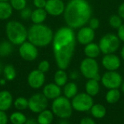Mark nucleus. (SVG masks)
I'll use <instances>...</instances> for the list:
<instances>
[{"label":"nucleus","mask_w":124,"mask_h":124,"mask_svg":"<svg viewBox=\"0 0 124 124\" xmlns=\"http://www.w3.org/2000/svg\"><path fill=\"white\" fill-rule=\"evenodd\" d=\"M76 41L74 29L68 26L60 28L54 34L52 50L59 69L66 70L69 67L74 54Z\"/></svg>","instance_id":"nucleus-1"},{"label":"nucleus","mask_w":124,"mask_h":124,"mask_svg":"<svg viewBox=\"0 0 124 124\" xmlns=\"http://www.w3.org/2000/svg\"><path fill=\"white\" fill-rule=\"evenodd\" d=\"M63 15L67 26L77 29L89 23L92 9L87 0H70L65 5Z\"/></svg>","instance_id":"nucleus-2"},{"label":"nucleus","mask_w":124,"mask_h":124,"mask_svg":"<svg viewBox=\"0 0 124 124\" xmlns=\"http://www.w3.org/2000/svg\"><path fill=\"white\" fill-rule=\"evenodd\" d=\"M54 33L50 27L41 24H33L28 29V41L37 47H46L53 40Z\"/></svg>","instance_id":"nucleus-3"},{"label":"nucleus","mask_w":124,"mask_h":124,"mask_svg":"<svg viewBox=\"0 0 124 124\" xmlns=\"http://www.w3.org/2000/svg\"><path fill=\"white\" fill-rule=\"evenodd\" d=\"M7 40L13 45L20 46L28 40V29L20 22L10 20L5 25Z\"/></svg>","instance_id":"nucleus-4"},{"label":"nucleus","mask_w":124,"mask_h":124,"mask_svg":"<svg viewBox=\"0 0 124 124\" xmlns=\"http://www.w3.org/2000/svg\"><path fill=\"white\" fill-rule=\"evenodd\" d=\"M51 110L54 116L60 119L70 118L73 112L71 101L65 96H60L52 101Z\"/></svg>","instance_id":"nucleus-5"},{"label":"nucleus","mask_w":124,"mask_h":124,"mask_svg":"<svg viewBox=\"0 0 124 124\" xmlns=\"http://www.w3.org/2000/svg\"><path fill=\"white\" fill-rule=\"evenodd\" d=\"M81 75L88 79H95L98 81L101 80V76L99 73L100 67L97 61L95 59L86 57L83 59L79 67Z\"/></svg>","instance_id":"nucleus-6"},{"label":"nucleus","mask_w":124,"mask_h":124,"mask_svg":"<svg viewBox=\"0 0 124 124\" xmlns=\"http://www.w3.org/2000/svg\"><path fill=\"white\" fill-rule=\"evenodd\" d=\"M120 39L114 33H107L104 35L99 41V46L101 52L104 54L116 52L120 47Z\"/></svg>","instance_id":"nucleus-7"},{"label":"nucleus","mask_w":124,"mask_h":124,"mask_svg":"<svg viewBox=\"0 0 124 124\" xmlns=\"http://www.w3.org/2000/svg\"><path fill=\"white\" fill-rule=\"evenodd\" d=\"M71 105L73 109L79 113H85L90 111L94 105L93 97L86 92L78 93L72 100Z\"/></svg>","instance_id":"nucleus-8"},{"label":"nucleus","mask_w":124,"mask_h":124,"mask_svg":"<svg viewBox=\"0 0 124 124\" xmlns=\"http://www.w3.org/2000/svg\"><path fill=\"white\" fill-rule=\"evenodd\" d=\"M102 85L108 89H119L123 83V77L120 73L116 71H106L101 76Z\"/></svg>","instance_id":"nucleus-9"},{"label":"nucleus","mask_w":124,"mask_h":124,"mask_svg":"<svg viewBox=\"0 0 124 124\" xmlns=\"http://www.w3.org/2000/svg\"><path fill=\"white\" fill-rule=\"evenodd\" d=\"M48 106V99L42 93L33 94L28 100V109L33 113H40Z\"/></svg>","instance_id":"nucleus-10"},{"label":"nucleus","mask_w":124,"mask_h":124,"mask_svg":"<svg viewBox=\"0 0 124 124\" xmlns=\"http://www.w3.org/2000/svg\"><path fill=\"white\" fill-rule=\"evenodd\" d=\"M18 52L23 60L28 62L34 61L39 56L38 47L28 40L19 46Z\"/></svg>","instance_id":"nucleus-11"},{"label":"nucleus","mask_w":124,"mask_h":124,"mask_svg":"<svg viewBox=\"0 0 124 124\" xmlns=\"http://www.w3.org/2000/svg\"><path fill=\"white\" fill-rule=\"evenodd\" d=\"M45 73L38 69L31 70L27 78V81L30 87L34 89H38L42 87L45 83Z\"/></svg>","instance_id":"nucleus-12"},{"label":"nucleus","mask_w":124,"mask_h":124,"mask_svg":"<svg viewBox=\"0 0 124 124\" xmlns=\"http://www.w3.org/2000/svg\"><path fill=\"white\" fill-rule=\"evenodd\" d=\"M65 4L62 0H46L44 9L48 15L57 17L65 12Z\"/></svg>","instance_id":"nucleus-13"},{"label":"nucleus","mask_w":124,"mask_h":124,"mask_svg":"<svg viewBox=\"0 0 124 124\" xmlns=\"http://www.w3.org/2000/svg\"><path fill=\"white\" fill-rule=\"evenodd\" d=\"M102 65L107 71H116L121 65V60L115 53L105 54L102 59Z\"/></svg>","instance_id":"nucleus-14"},{"label":"nucleus","mask_w":124,"mask_h":124,"mask_svg":"<svg viewBox=\"0 0 124 124\" xmlns=\"http://www.w3.org/2000/svg\"><path fill=\"white\" fill-rule=\"evenodd\" d=\"M95 38V31L92 29L89 26H83L79 28L76 34L77 41L82 44L86 45L93 42Z\"/></svg>","instance_id":"nucleus-15"},{"label":"nucleus","mask_w":124,"mask_h":124,"mask_svg":"<svg viewBox=\"0 0 124 124\" xmlns=\"http://www.w3.org/2000/svg\"><path fill=\"white\" fill-rule=\"evenodd\" d=\"M42 94L48 100H54L61 96L62 89L61 87L57 85L55 83H49L44 86Z\"/></svg>","instance_id":"nucleus-16"},{"label":"nucleus","mask_w":124,"mask_h":124,"mask_svg":"<svg viewBox=\"0 0 124 124\" xmlns=\"http://www.w3.org/2000/svg\"><path fill=\"white\" fill-rule=\"evenodd\" d=\"M13 104V98L12 94L7 90L0 92V110L7 111L10 109Z\"/></svg>","instance_id":"nucleus-17"},{"label":"nucleus","mask_w":124,"mask_h":124,"mask_svg":"<svg viewBox=\"0 0 124 124\" xmlns=\"http://www.w3.org/2000/svg\"><path fill=\"white\" fill-rule=\"evenodd\" d=\"M100 91V81L95 79H88L85 84V92L94 97H96Z\"/></svg>","instance_id":"nucleus-18"},{"label":"nucleus","mask_w":124,"mask_h":124,"mask_svg":"<svg viewBox=\"0 0 124 124\" xmlns=\"http://www.w3.org/2000/svg\"><path fill=\"white\" fill-rule=\"evenodd\" d=\"M47 12L44 9H39L36 8L32 11L31 20L33 24H41L46 20L47 17Z\"/></svg>","instance_id":"nucleus-19"},{"label":"nucleus","mask_w":124,"mask_h":124,"mask_svg":"<svg viewBox=\"0 0 124 124\" xmlns=\"http://www.w3.org/2000/svg\"><path fill=\"white\" fill-rule=\"evenodd\" d=\"M84 52L86 57L92 58V59L97 58V57H99V55L101 53V50L100 49L99 44L94 42L85 45Z\"/></svg>","instance_id":"nucleus-20"},{"label":"nucleus","mask_w":124,"mask_h":124,"mask_svg":"<svg viewBox=\"0 0 124 124\" xmlns=\"http://www.w3.org/2000/svg\"><path fill=\"white\" fill-rule=\"evenodd\" d=\"M62 92L65 97L69 100H72L78 93V87L77 84L73 81L68 82L63 86Z\"/></svg>","instance_id":"nucleus-21"},{"label":"nucleus","mask_w":124,"mask_h":124,"mask_svg":"<svg viewBox=\"0 0 124 124\" xmlns=\"http://www.w3.org/2000/svg\"><path fill=\"white\" fill-rule=\"evenodd\" d=\"M91 115L95 119H102L105 117L107 114V109L102 104H94L90 110Z\"/></svg>","instance_id":"nucleus-22"},{"label":"nucleus","mask_w":124,"mask_h":124,"mask_svg":"<svg viewBox=\"0 0 124 124\" xmlns=\"http://www.w3.org/2000/svg\"><path fill=\"white\" fill-rule=\"evenodd\" d=\"M13 9L9 1H0V20H6L11 17Z\"/></svg>","instance_id":"nucleus-23"},{"label":"nucleus","mask_w":124,"mask_h":124,"mask_svg":"<svg viewBox=\"0 0 124 124\" xmlns=\"http://www.w3.org/2000/svg\"><path fill=\"white\" fill-rule=\"evenodd\" d=\"M54 115L51 110L46 109L39 113L37 117V122L39 124H52L54 121Z\"/></svg>","instance_id":"nucleus-24"},{"label":"nucleus","mask_w":124,"mask_h":124,"mask_svg":"<svg viewBox=\"0 0 124 124\" xmlns=\"http://www.w3.org/2000/svg\"><path fill=\"white\" fill-rule=\"evenodd\" d=\"M68 75L65 70L59 69L55 72L54 75V83H55L59 86L62 87L68 83Z\"/></svg>","instance_id":"nucleus-25"},{"label":"nucleus","mask_w":124,"mask_h":124,"mask_svg":"<svg viewBox=\"0 0 124 124\" xmlns=\"http://www.w3.org/2000/svg\"><path fill=\"white\" fill-rule=\"evenodd\" d=\"M121 97V92L118 89H108L107 93L105 94V100L108 104H116L117 103Z\"/></svg>","instance_id":"nucleus-26"},{"label":"nucleus","mask_w":124,"mask_h":124,"mask_svg":"<svg viewBox=\"0 0 124 124\" xmlns=\"http://www.w3.org/2000/svg\"><path fill=\"white\" fill-rule=\"evenodd\" d=\"M9 119L12 124H25L28 118L24 113L20 111H17L12 113Z\"/></svg>","instance_id":"nucleus-27"},{"label":"nucleus","mask_w":124,"mask_h":124,"mask_svg":"<svg viewBox=\"0 0 124 124\" xmlns=\"http://www.w3.org/2000/svg\"><path fill=\"white\" fill-rule=\"evenodd\" d=\"M13 51V44L8 40L0 42V57H7L12 54Z\"/></svg>","instance_id":"nucleus-28"},{"label":"nucleus","mask_w":124,"mask_h":124,"mask_svg":"<svg viewBox=\"0 0 124 124\" xmlns=\"http://www.w3.org/2000/svg\"><path fill=\"white\" fill-rule=\"evenodd\" d=\"M3 73H4V77L7 81H13L16 76H17V72L15 68V67L11 65L8 64L5 65L3 68Z\"/></svg>","instance_id":"nucleus-29"},{"label":"nucleus","mask_w":124,"mask_h":124,"mask_svg":"<svg viewBox=\"0 0 124 124\" xmlns=\"http://www.w3.org/2000/svg\"><path fill=\"white\" fill-rule=\"evenodd\" d=\"M13 105L17 110H25L28 108V100L23 97H19L13 101Z\"/></svg>","instance_id":"nucleus-30"},{"label":"nucleus","mask_w":124,"mask_h":124,"mask_svg":"<svg viewBox=\"0 0 124 124\" xmlns=\"http://www.w3.org/2000/svg\"><path fill=\"white\" fill-rule=\"evenodd\" d=\"M123 24V19L118 15H113L109 18V25L114 29H118Z\"/></svg>","instance_id":"nucleus-31"},{"label":"nucleus","mask_w":124,"mask_h":124,"mask_svg":"<svg viewBox=\"0 0 124 124\" xmlns=\"http://www.w3.org/2000/svg\"><path fill=\"white\" fill-rule=\"evenodd\" d=\"M9 2L13 9L19 12L27 7L26 0H9Z\"/></svg>","instance_id":"nucleus-32"},{"label":"nucleus","mask_w":124,"mask_h":124,"mask_svg":"<svg viewBox=\"0 0 124 124\" xmlns=\"http://www.w3.org/2000/svg\"><path fill=\"white\" fill-rule=\"evenodd\" d=\"M38 70H39L40 71H41L42 73H45L46 72H48L50 69V63L48 60H42L41 61L39 65H38Z\"/></svg>","instance_id":"nucleus-33"},{"label":"nucleus","mask_w":124,"mask_h":124,"mask_svg":"<svg viewBox=\"0 0 124 124\" xmlns=\"http://www.w3.org/2000/svg\"><path fill=\"white\" fill-rule=\"evenodd\" d=\"M32 11L33 10L30 7H26L23 9H22L21 11H20V17H21V19L25 20H27L28 19H31V14H32Z\"/></svg>","instance_id":"nucleus-34"},{"label":"nucleus","mask_w":124,"mask_h":124,"mask_svg":"<svg viewBox=\"0 0 124 124\" xmlns=\"http://www.w3.org/2000/svg\"><path fill=\"white\" fill-rule=\"evenodd\" d=\"M88 24H89V27H90L94 31H96L97 29L99 28L100 22V20L97 17H91Z\"/></svg>","instance_id":"nucleus-35"},{"label":"nucleus","mask_w":124,"mask_h":124,"mask_svg":"<svg viewBox=\"0 0 124 124\" xmlns=\"http://www.w3.org/2000/svg\"><path fill=\"white\" fill-rule=\"evenodd\" d=\"M33 5L36 8L39 9H44L46 0H33Z\"/></svg>","instance_id":"nucleus-36"},{"label":"nucleus","mask_w":124,"mask_h":124,"mask_svg":"<svg viewBox=\"0 0 124 124\" xmlns=\"http://www.w3.org/2000/svg\"><path fill=\"white\" fill-rule=\"evenodd\" d=\"M79 124H97L95 121L90 117H84L81 119Z\"/></svg>","instance_id":"nucleus-37"},{"label":"nucleus","mask_w":124,"mask_h":124,"mask_svg":"<svg viewBox=\"0 0 124 124\" xmlns=\"http://www.w3.org/2000/svg\"><path fill=\"white\" fill-rule=\"evenodd\" d=\"M117 36L121 41L124 42V23H123L121 26L118 29Z\"/></svg>","instance_id":"nucleus-38"},{"label":"nucleus","mask_w":124,"mask_h":124,"mask_svg":"<svg viewBox=\"0 0 124 124\" xmlns=\"http://www.w3.org/2000/svg\"><path fill=\"white\" fill-rule=\"evenodd\" d=\"M8 120L9 118L5 112L0 110V124H7Z\"/></svg>","instance_id":"nucleus-39"},{"label":"nucleus","mask_w":124,"mask_h":124,"mask_svg":"<svg viewBox=\"0 0 124 124\" xmlns=\"http://www.w3.org/2000/svg\"><path fill=\"white\" fill-rule=\"evenodd\" d=\"M68 77L72 80V81H75V80H77L78 78H79V73L78 71L76 70H73L70 73Z\"/></svg>","instance_id":"nucleus-40"},{"label":"nucleus","mask_w":124,"mask_h":124,"mask_svg":"<svg viewBox=\"0 0 124 124\" xmlns=\"http://www.w3.org/2000/svg\"><path fill=\"white\" fill-rule=\"evenodd\" d=\"M118 15L124 20V2L120 4L118 9Z\"/></svg>","instance_id":"nucleus-41"},{"label":"nucleus","mask_w":124,"mask_h":124,"mask_svg":"<svg viewBox=\"0 0 124 124\" xmlns=\"http://www.w3.org/2000/svg\"><path fill=\"white\" fill-rule=\"evenodd\" d=\"M25 124H39L37 122V120H35L34 118H29L27 119L26 122L25 123Z\"/></svg>","instance_id":"nucleus-42"},{"label":"nucleus","mask_w":124,"mask_h":124,"mask_svg":"<svg viewBox=\"0 0 124 124\" xmlns=\"http://www.w3.org/2000/svg\"><path fill=\"white\" fill-rule=\"evenodd\" d=\"M58 124H69V122L67 119H60Z\"/></svg>","instance_id":"nucleus-43"},{"label":"nucleus","mask_w":124,"mask_h":124,"mask_svg":"<svg viewBox=\"0 0 124 124\" xmlns=\"http://www.w3.org/2000/svg\"><path fill=\"white\" fill-rule=\"evenodd\" d=\"M121 57L122 60L124 61V45L122 46L121 50Z\"/></svg>","instance_id":"nucleus-44"},{"label":"nucleus","mask_w":124,"mask_h":124,"mask_svg":"<svg viewBox=\"0 0 124 124\" xmlns=\"http://www.w3.org/2000/svg\"><path fill=\"white\" fill-rule=\"evenodd\" d=\"M6 81H7V80H6L4 78H1V79H0V85H1V86L5 85Z\"/></svg>","instance_id":"nucleus-45"},{"label":"nucleus","mask_w":124,"mask_h":124,"mask_svg":"<svg viewBox=\"0 0 124 124\" xmlns=\"http://www.w3.org/2000/svg\"><path fill=\"white\" fill-rule=\"evenodd\" d=\"M121 92H123L124 94V81H123V83H122V84H121Z\"/></svg>","instance_id":"nucleus-46"},{"label":"nucleus","mask_w":124,"mask_h":124,"mask_svg":"<svg viewBox=\"0 0 124 124\" xmlns=\"http://www.w3.org/2000/svg\"><path fill=\"white\" fill-rule=\"evenodd\" d=\"M3 68H4V67H3L1 62H0V73H1V72H3Z\"/></svg>","instance_id":"nucleus-47"},{"label":"nucleus","mask_w":124,"mask_h":124,"mask_svg":"<svg viewBox=\"0 0 124 124\" xmlns=\"http://www.w3.org/2000/svg\"><path fill=\"white\" fill-rule=\"evenodd\" d=\"M0 1H9V0H0Z\"/></svg>","instance_id":"nucleus-48"}]
</instances>
